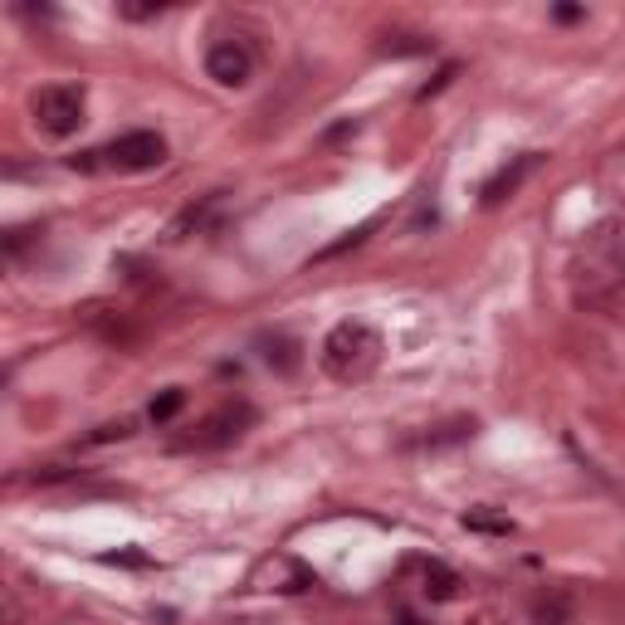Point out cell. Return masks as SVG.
<instances>
[{"label":"cell","instance_id":"cell-19","mask_svg":"<svg viewBox=\"0 0 625 625\" xmlns=\"http://www.w3.org/2000/svg\"><path fill=\"white\" fill-rule=\"evenodd\" d=\"M557 20H581V5H557Z\"/></svg>","mask_w":625,"mask_h":625},{"label":"cell","instance_id":"cell-9","mask_svg":"<svg viewBox=\"0 0 625 625\" xmlns=\"http://www.w3.org/2000/svg\"><path fill=\"white\" fill-rule=\"evenodd\" d=\"M215 205H221V196H205L201 205H186V211L176 215L172 225H166V239H172V245H176V239H186L191 231H201V225L211 221V211H215Z\"/></svg>","mask_w":625,"mask_h":625},{"label":"cell","instance_id":"cell-12","mask_svg":"<svg viewBox=\"0 0 625 625\" xmlns=\"http://www.w3.org/2000/svg\"><path fill=\"white\" fill-rule=\"evenodd\" d=\"M264 362H269V367H279V372H294L298 367V347L288 338H279V342H269Z\"/></svg>","mask_w":625,"mask_h":625},{"label":"cell","instance_id":"cell-17","mask_svg":"<svg viewBox=\"0 0 625 625\" xmlns=\"http://www.w3.org/2000/svg\"><path fill=\"white\" fill-rule=\"evenodd\" d=\"M103 562H113V567H118V562H122V567H148V557H142V552H108Z\"/></svg>","mask_w":625,"mask_h":625},{"label":"cell","instance_id":"cell-5","mask_svg":"<svg viewBox=\"0 0 625 625\" xmlns=\"http://www.w3.org/2000/svg\"><path fill=\"white\" fill-rule=\"evenodd\" d=\"M249 69H255V59H249V49L235 45V39H221V45L205 55V74L221 83V89H245Z\"/></svg>","mask_w":625,"mask_h":625},{"label":"cell","instance_id":"cell-13","mask_svg":"<svg viewBox=\"0 0 625 625\" xmlns=\"http://www.w3.org/2000/svg\"><path fill=\"white\" fill-rule=\"evenodd\" d=\"M181 405H186V391H176V387H172V391H162V396H156V401H152V411H148V415H152V421H156V425H166V421H172V415H176V411H181Z\"/></svg>","mask_w":625,"mask_h":625},{"label":"cell","instance_id":"cell-3","mask_svg":"<svg viewBox=\"0 0 625 625\" xmlns=\"http://www.w3.org/2000/svg\"><path fill=\"white\" fill-rule=\"evenodd\" d=\"M103 156L118 172H152V166L166 162V142H162V132H128L113 148H103Z\"/></svg>","mask_w":625,"mask_h":625},{"label":"cell","instance_id":"cell-10","mask_svg":"<svg viewBox=\"0 0 625 625\" xmlns=\"http://www.w3.org/2000/svg\"><path fill=\"white\" fill-rule=\"evenodd\" d=\"M533 616H538V625H567L571 621V597L562 587L543 591V597L533 601Z\"/></svg>","mask_w":625,"mask_h":625},{"label":"cell","instance_id":"cell-11","mask_svg":"<svg viewBox=\"0 0 625 625\" xmlns=\"http://www.w3.org/2000/svg\"><path fill=\"white\" fill-rule=\"evenodd\" d=\"M425 597L431 601H455L460 597V577L445 562H425Z\"/></svg>","mask_w":625,"mask_h":625},{"label":"cell","instance_id":"cell-15","mask_svg":"<svg viewBox=\"0 0 625 625\" xmlns=\"http://www.w3.org/2000/svg\"><path fill=\"white\" fill-rule=\"evenodd\" d=\"M128 435H132V421H108V425H98L89 440L93 445H108V440H128Z\"/></svg>","mask_w":625,"mask_h":625},{"label":"cell","instance_id":"cell-2","mask_svg":"<svg viewBox=\"0 0 625 625\" xmlns=\"http://www.w3.org/2000/svg\"><path fill=\"white\" fill-rule=\"evenodd\" d=\"M30 113H35V128L49 132V138H74L83 128V89L74 83H49L30 98Z\"/></svg>","mask_w":625,"mask_h":625},{"label":"cell","instance_id":"cell-16","mask_svg":"<svg viewBox=\"0 0 625 625\" xmlns=\"http://www.w3.org/2000/svg\"><path fill=\"white\" fill-rule=\"evenodd\" d=\"M30 479H35V484H64V479H74V469H69V464H45V469H35Z\"/></svg>","mask_w":625,"mask_h":625},{"label":"cell","instance_id":"cell-7","mask_svg":"<svg viewBox=\"0 0 625 625\" xmlns=\"http://www.w3.org/2000/svg\"><path fill=\"white\" fill-rule=\"evenodd\" d=\"M460 523L469 528V533H488V538H508V533H514V518H508V514H498V508H488V504L464 508V514H460Z\"/></svg>","mask_w":625,"mask_h":625},{"label":"cell","instance_id":"cell-4","mask_svg":"<svg viewBox=\"0 0 625 625\" xmlns=\"http://www.w3.org/2000/svg\"><path fill=\"white\" fill-rule=\"evenodd\" d=\"M255 587L259 591H279V597H304V591L318 587V577H312V567H304L298 557H269L264 567H259V577H255Z\"/></svg>","mask_w":625,"mask_h":625},{"label":"cell","instance_id":"cell-8","mask_svg":"<svg viewBox=\"0 0 625 625\" xmlns=\"http://www.w3.org/2000/svg\"><path fill=\"white\" fill-rule=\"evenodd\" d=\"M533 162H538V156H533V152H523V156H518L514 166H504V172H498L494 181L484 186V205H498V201H504V196L514 191L518 181H523V172H533Z\"/></svg>","mask_w":625,"mask_h":625},{"label":"cell","instance_id":"cell-6","mask_svg":"<svg viewBox=\"0 0 625 625\" xmlns=\"http://www.w3.org/2000/svg\"><path fill=\"white\" fill-rule=\"evenodd\" d=\"M249 421H255V411H249V405H225V411H215L211 421H201V431H196V440H191V445H201V450H215V445H231Z\"/></svg>","mask_w":625,"mask_h":625},{"label":"cell","instance_id":"cell-1","mask_svg":"<svg viewBox=\"0 0 625 625\" xmlns=\"http://www.w3.org/2000/svg\"><path fill=\"white\" fill-rule=\"evenodd\" d=\"M381 362V338L367 322H338L322 338V372L332 381H367Z\"/></svg>","mask_w":625,"mask_h":625},{"label":"cell","instance_id":"cell-14","mask_svg":"<svg viewBox=\"0 0 625 625\" xmlns=\"http://www.w3.org/2000/svg\"><path fill=\"white\" fill-rule=\"evenodd\" d=\"M162 0H118V15L122 20H156L162 15Z\"/></svg>","mask_w":625,"mask_h":625},{"label":"cell","instance_id":"cell-18","mask_svg":"<svg viewBox=\"0 0 625 625\" xmlns=\"http://www.w3.org/2000/svg\"><path fill=\"white\" fill-rule=\"evenodd\" d=\"M5 625H20V601L5 591Z\"/></svg>","mask_w":625,"mask_h":625}]
</instances>
